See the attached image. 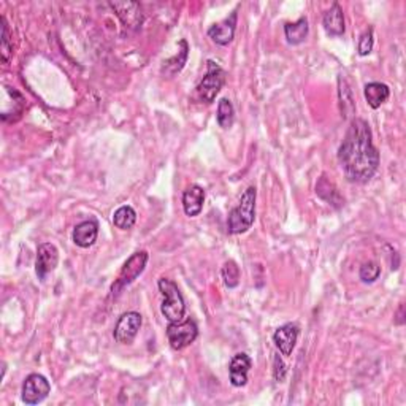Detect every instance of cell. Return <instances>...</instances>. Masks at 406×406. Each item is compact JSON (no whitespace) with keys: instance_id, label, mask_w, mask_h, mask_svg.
Returning <instances> with one entry per match:
<instances>
[{"instance_id":"cell-1","label":"cell","mask_w":406,"mask_h":406,"mask_svg":"<svg viewBox=\"0 0 406 406\" xmlns=\"http://www.w3.org/2000/svg\"><path fill=\"white\" fill-rule=\"evenodd\" d=\"M343 172L351 183L365 184L374 176L379 167V152L373 145V134L365 119L351 121L338 150Z\"/></svg>"},{"instance_id":"cell-2","label":"cell","mask_w":406,"mask_h":406,"mask_svg":"<svg viewBox=\"0 0 406 406\" xmlns=\"http://www.w3.org/2000/svg\"><path fill=\"white\" fill-rule=\"evenodd\" d=\"M256 199L257 191L254 186H250L241 194V199L236 207L232 210L227 219V230L232 235H240L250 230L256 219Z\"/></svg>"},{"instance_id":"cell-3","label":"cell","mask_w":406,"mask_h":406,"mask_svg":"<svg viewBox=\"0 0 406 406\" xmlns=\"http://www.w3.org/2000/svg\"><path fill=\"white\" fill-rule=\"evenodd\" d=\"M157 286H159V291L163 297L161 305L163 318L168 323H181L184 321V314H186V303H184L183 294L179 292L178 286L168 278H161Z\"/></svg>"},{"instance_id":"cell-4","label":"cell","mask_w":406,"mask_h":406,"mask_svg":"<svg viewBox=\"0 0 406 406\" xmlns=\"http://www.w3.org/2000/svg\"><path fill=\"white\" fill-rule=\"evenodd\" d=\"M148 259H150V254L146 251H136L125 261L123 268H121L118 279H116L112 286V297H118L125 287L130 286L145 272Z\"/></svg>"},{"instance_id":"cell-5","label":"cell","mask_w":406,"mask_h":406,"mask_svg":"<svg viewBox=\"0 0 406 406\" xmlns=\"http://www.w3.org/2000/svg\"><path fill=\"white\" fill-rule=\"evenodd\" d=\"M207 64V75H205L202 78V81L197 84L195 94H197L200 102L213 103L225 83V72L223 70V67L216 64L214 61H208Z\"/></svg>"},{"instance_id":"cell-6","label":"cell","mask_w":406,"mask_h":406,"mask_svg":"<svg viewBox=\"0 0 406 406\" xmlns=\"http://www.w3.org/2000/svg\"><path fill=\"white\" fill-rule=\"evenodd\" d=\"M199 336V327L192 319L181 321V323H170L167 327V338L175 351H181L191 346Z\"/></svg>"},{"instance_id":"cell-7","label":"cell","mask_w":406,"mask_h":406,"mask_svg":"<svg viewBox=\"0 0 406 406\" xmlns=\"http://www.w3.org/2000/svg\"><path fill=\"white\" fill-rule=\"evenodd\" d=\"M51 392V384L43 374L32 373L26 378L23 384V392L21 398L26 405H39L48 397Z\"/></svg>"},{"instance_id":"cell-8","label":"cell","mask_w":406,"mask_h":406,"mask_svg":"<svg viewBox=\"0 0 406 406\" xmlns=\"http://www.w3.org/2000/svg\"><path fill=\"white\" fill-rule=\"evenodd\" d=\"M141 324H143V319H141L140 313H136V311H128V313L121 316L118 323L114 325V340L121 343V345H130V343H134L135 336L139 335Z\"/></svg>"},{"instance_id":"cell-9","label":"cell","mask_w":406,"mask_h":406,"mask_svg":"<svg viewBox=\"0 0 406 406\" xmlns=\"http://www.w3.org/2000/svg\"><path fill=\"white\" fill-rule=\"evenodd\" d=\"M57 263H59V251L52 243H41L37 250V259H35V273L39 279H43L56 270Z\"/></svg>"},{"instance_id":"cell-10","label":"cell","mask_w":406,"mask_h":406,"mask_svg":"<svg viewBox=\"0 0 406 406\" xmlns=\"http://www.w3.org/2000/svg\"><path fill=\"white\" fill-rule=\"evenodd\" d=\"M110 7L114 10L116 17L121 19V23L125 29L136 30L143 24V12H141L140 3L136 2H112Z\"/></svg>"},{"instance_id":"cell-11","label":"cell","mask_w":406,"mask_h":406,"mask_svg":"<svg viewBox=\"0 0 406 406\" xmlns=\"http://www.w3.org/2000/svg\"><path fill=\"white\" fill-rule=\"evenodd\" d=\"M300 335V327L294 323L284 324L283 327L273 334V343H275L276 347L281 352L283 356H291L292 351L295 349V345H297Z\"/></svg>"},{"instance_id":"cell-12","label":"cell","mask_w":406,"mask_h":406,"mask_svg":"<svg viewBox=\"0 0 406 406\" xmlns=\"http://www.w3.org/2000/svg\"><path fill=\"white\" fill-rule=\"evenodd\" d=\"M236 19H238V13H236L235 10V12H232L229 18H225L218 24H213L212 28L208 29V37L214 43H218L221 46H227L229 43H232V40H234L235 37Z\"/></svg>"},{"instance_id":"cell-13","label":"cell","mask_w":406,"mask_h":406,"mask_svg":"<svg viewBox=\"0 0 406 406\" xmlns=\"http://www.w3.org/2000/svg\"><path fill=\"white\" fill-rule=\"evenodd\" d=\"M252 367L251 357L245 354V352H238L232 357L229 373H230V383L235 387H243L247 383V373H250Z\"/></svg>"},{"instance_id":"cell-14","label":"cell","mask_w":406,"mask_h":406,"mask_svg":"<svg viewBox=\"0 0 406 406\" xmlns=\"http://www.w3.org/2000/svg\"><path fill=\"white\" fill-rule=\"evenodd\" d=\"M97 236H99V223L96 219H89V221H83L77 225L75 229H73V243L77 246L83 247V250H86V247H91L94 243L97 241Z\"/></svg>"},{"instance_id":"cell-15","label":"cell","mask_w":406,"mask_h":406,"mask_svg":"<svg viewBox=\"0 0 406 406\" xmlns=\"http://www.w3.org/2000/svg\"><path fill=\"white\" fill-rule=\"evenodd\" d=\"M323 26H324V30L329 37H341L343 34H345V30H346L345 14H343L340 3L335 2L324 13Z\"/></svg>"},{"instance_id":"cell-16","label":"cell","mask_w":406,"mask_h":406,"mask_svg":"<svg viewBox=\"0 0 406 406\" xmlns=\"http://www.w3.org/2000/svg\"><path fill=\"white\" fill-rule=\"evenodd\" d=\"M203 203H205V191L197 184H194V186L187 187L186 191L183 194V208H184V213L189 218H195V216H199L202 213L203 210Z\"/></svg>"},{"instance_id":"cell-17","label":"cell","mask_w":406,"mask_h":406,"mask_svg":"<svg viewBox=\"0 0 406 406\" xmlns=\"http://www.w3.org/2000/svg\"><path fill=\"white\" fill-rule=\"evenodd\" d=\"M316 194H318V197L321 200H324V202L332 205V207L336 210H340L343 205H345V199L341 197L338 189H336L334 183L327 179L325 175L321 176L318 184H316Z\"/></svg>"},{"instance_id":"cell-18","label":"cell","mask_w":406,"mask_h":406,"mask_svg":"<svg viewBox=\"0 0 406 406\" xmlns=\"http://www.w3.org/2000/svg\"><path fill=\"white\" fill-rule=\"evenodd\" d=\"M363 94H365L367 103L370 105L373 110H378L381 105L387 102V99L390 96V89L387 84L384 83H368L365 84V89H363Z\"/></svg>"},{"instance_id":"cell-19","label":"cell","mask_w":406,"mask_h":406,"mask_svg":"<svg viewBox=\"0 0 406 406\" xmlns=\"http://www.w3.org/2000/svg\"><path fill=\"white\" fill-rule=\"evenodd\" d=\"M309 32L308 19L302 17L300 19L295 21V23H286L284 24V35H286V40L289 45H300L307 40Z\"/></svg>"},{"instance_id":"cell-20","label":"cell","mask_w":406,"mask_h":406,"mask_svg":"<svg viewBox=\"0 0 406 406\" xmlns=\"http://www.w3.org/2000/svg\"><path fill=\"white\" fill-rule=\"evenodd\" d=\"M136 223V213L135 210L129 207V205H123L116 210L113 214V224L116 229L119 230H129L135 225Z\"/></svg>"},{"instance_id":"cell-21","label":"cell","mask_w":406,"mask_h":406,"mask_svg":"<svg viewBox=\"0 0 406 406\" xmlns=\"http://www.w3.org/2000/svg\"><path fill=\"white\" fill-rule=\"evenodd\" d=\"M218 124L223 129H230L235 121V110L229 99H221L218 103Z\"/></svg>"},{"instance_id":"cell-22","label":"cell","mask_w":406,"mask_h":406,"mask_svg":"<svg viewBox=\"0 0 406 406\" xmlns=\"http://www.w3.org/2000/svg\"><path fill=\"white\" fill-rule=\"evenodd\" d=\"M338 92H340V105H341V113L343 116H349L352 112H354V100H352V92L349 84L346 83L343 75L338 78Z\"/></svg>"},{"instance_id":"cell-23","label":"cell","mask_w":406,"mask_h":406,"mask_svg":"<svg viewBox=\"0 0 406 406\" xmlns=\"http://www.w3.org/2000/svg\"><path fill=\"white\" fill-rule=\"evenodd\" d=\"M221 275H223L224 284L229 289H235L240 284V268L234 261H227L224 263Z\"/></svg>"},{"instance_id":"cell-24","label":"cell","mask_w":406,"mask_h":406,"mask_svg":"<svg viewBox=\"0 0 406 406\" xmlns=\"http://www.w3.org/2000/svg\"><path fill=\"white\" fill-rule=\"evenodd\" d=\"M2 21V43H0V56H2V62L7 64L10 61V57L13 54V46L10 43V34H8V24L5 17L0 18Z\"/></svg>"},{"instance_id":"cell-25","label":"cell","mask_w":406,"mask_h":406,"mask_svg":"<svg viewBox=\"0 0 406 406\" xmlns=\"http://www.w3.org/2000/svg\"><path fill=\"white\" fill-rule=\"evenodd\" d=\"M381 275V267L376 262H365L358 270V278L363 283H374Z\"/></svg>"},{"instance_id":"cell-26","label":"cell","mask_w":406,"mask_h":406,"mask_svg":"<svg viewBox=\"0 0 406 406\" xmlns=\"http://www.w3.org/2000/svg\"><path fill=\"white\" fill-rule=\"evenodd\" d=\"M179 45H181L183 50L179 51L175 57H172V59H168L165 62V65H170V64H173V62H176L175 67L172 68L170 77H173L178 72H181V68L184 67V64H186V61H187V43L184 40H181V41H179Z\"/></svg>"},{"instance_id":"cell-27","label":"cell","mask_w":406,"mask_h":406,"mask_svg":"<svg viewBox=\"0 0 406 406\" xmlns=\"http://www.w3.org/2000/svg\"><path fill=\"white\" fill-rule=\"evenodd\" d=\"M374 45V39H373V29L368 28L365 32L361 35L358 39V45H357V51L361 56H368L373 50Z\"/></svg>"},{"instance_id":"cell-28","label":"cell","mask_w":406,"mask_h":406,"mask_svg":"<svg viewBox=\"0 0 406 406\" xmlns=\"http://www.w3.org/2000/svg\"><path fill=\"white\" fill-rule=\"evenodd\" d=\"M279 372H281V374L284 376L286 374V368H284V363L279 357H275V379L276 381H279Z\"/></svg>"},{"instance_id":"cell-29","label":"cell","mask_w":406,"mask_h":406,"mask_svg":"<svg viewBox=\"0 0 406 406\" xmlns=\"http://www.w3.org/2000/svg\"><path fill=\"white\" fill-rule=\"evenodd\" d=\"M403 309H405V307L403 305H400V308H398V313H397V321H395V323H397L398 325H403L405 324V318H403Z\"/></svg>"}]
</instances>
